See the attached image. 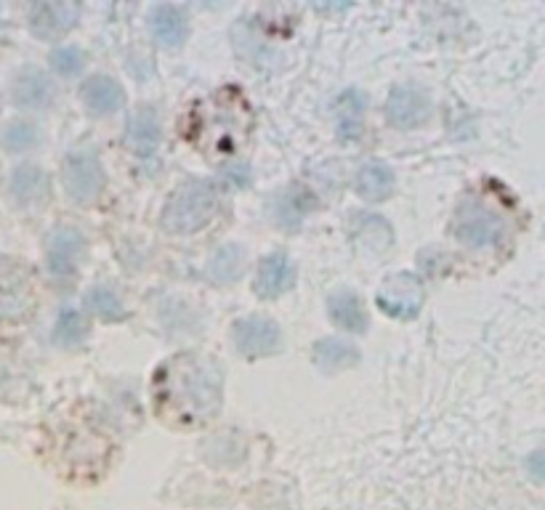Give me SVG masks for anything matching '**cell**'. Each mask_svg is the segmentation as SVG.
Returning <instances> with one entry per match:
<instances>
[{"label": "cell", "instance_id": "cell-1", "mask_svg": "<svg viewBox=\"0 0 545 510\" xmlns=\"http://www.w3.org/2000/svg\"><path fill=\"white\" fill-rule=\"evenodd\" d=\"M224 402V372L211 356L176 354L152 378L155 415L171 428H200Z\"/></svg>", "mask_w": 545, "mask_h": 510}, {"label": "cell", "instance_id": "cell-2", "mask_svg": "<svg viewBox=\"0 0 545 510\" xmlns=\"http://www.w3.org/2000/svg\"><path fill=\"white\" fill-rule=\"evenodd\" d=\"M51 449L54 463L67 479L96 481L102 479L115 444L88 407H72L70 415L51 425Z\"/></svg>", "mask_w": 545, "mask_h": 510}, {"label": "cell", "instance_id": "cell-3", "mask_svg": "<svg viewBox=\"0 0 545 510\" xmlns=\"http://www.w3.org/2000/svg\"><path fill=\"white\" fill-rule=\"evenodd\" d=\"M250 109L248 101L237 91H218L213 101L197 104L187 120V139L200 149H213L218 155L232 152L240 144L242 133L248 131Z\"/></svg>", "mask_w": 545, "mask_h": 510}, {"label": "cell", "instance_id": "cell-4", "mask_svg": "<svg viewBox=\"0 0 545 510\" xmlns=\"http://www.w3.org/2000/svg\"><path fill=\"white\" fill-rule=\"evenodd\" d=\"M216 189L205 181L179 186L163 210L160 224L168 234H192L216 216Z\"/></svg>", "mask_w": 545, "mask_h": 510}, {"label": "cell", "instance_id": "cell-5", "mask_svg": "<svg viewBox=\"0 0 545 510\" xmlns=\"http://www.w3.org/2000/svg\"><path fill=\"white\" fill-rule=\"evenodd\" d=\"M452 232L460 242H466L468 248H492L506 234V218L490 200L471 194L458 205Z\"/></svg>", "mask_w": 545, "mask_h": 510}, {"label": "cell", "instance_id": "cell-6", "mask_svg": "<svg viewBox=\"0 0 545 510\" xmlns=\"http://www.w3.org/2000/svg\"><path fill=\"white\" fill-rule=\"evenodd\" d=\"M38 306V287L30 269L14 258H0V325H19Z\"/></svg>", "mask_w": 545, "mask_h": 510}, {"label": "cell", "instance_id": "cell-7", "mask_svg": "<svg viewBox=\"0 0 545 510\" xmlns=\"http://www.w3.org/2000/svg\"><path fill=\"white\" fill-rule=\"evenodd\" d=\"M64 189L75 202H94L104 189V168L94 149H78L64 163Z\"/></svg>", "mask_w": 545, "mask_h": 510}, {"label": "cell", "instance_id": "cell-8", "mask_svg": "<svg viewBox=\"0 0 545 510\" xmlns=\"http://www.w3.org/2000/svg\"><path fill=\"white\" fill-rule=\"evenodd\" d=\"M378 306L394 319L418 317L423 306V285L407 271L391 274L378 290Z\"/></svg>", "mask_w": 545, "mask_h": 510}, {"label": "cell", "instance_id": "cell-9", "mask_svg": "<svg viewBox=\"0 0 545 510\" xmlns=\"http://www.w3.org/2000/svg\"><path fill=\"white\" fill-rule=\"evenodd\" d=\"M232 338L234 346L240 351L242 356H248V359H261V356L274 354L277 348H280V327L274 325L272 319L266 317H242L234 322L232 327Z\"/></svg>", "mask_w": 545, "mask_h": 510}, {"label": "cell", "instance_id": "cell-10", "mask_svg": "<svg viewBox=\"0 0 545 510\" xmlns=\"http://www.w3.org/2000/svg\"><path fill=\"white\" fill-rule=\"evenodd\" d=\"M86 250L88 242L83 232L72 229V226H62L48 240V266H51L56 277L70 279L75 269L83 263V258H86Z\"/></svg>", "mask_w": 545, "mask_h": 510}, {"label": "cell", "instance_id": "cell-11", "mask_svg": "<svg viewBox=\"0 0 545 510\" xmlns=\"http://www.w3.org/2000/svg\"><path fill=\"white\" fill-rule=\"evenodd\" d=\"M80 6L72 0H59V3H35L30 8V30L40 40H56L78 24Z\"/></svg>", "mask_w": 545, "mask_h": 510}, {"label": "cell", "instance_id": "cell-12", "mask_svg": "<svg viewBox=\"0 0 545 510\" xmlns=\"http://www.w3.org/2000/svg\"><path fill=\"white\" fill-rule=\"evenodd\" d=\"M429 109V96L415 85H399V88L391 91L389 101H386V117L397 128H415L429 117Z\"/></svg>", "mask_w": 545, "mask_h": 510}, {"label": "cell", "instance_id": "cell-13", "mask_svg": "<svg viewBox=\"0 0 545 510\" xmlns=\"http://www.w3.org/2000/svg\"><path fill=\"white\" fill-rule=\"evenodd\" d=\"M296 282V269H293V263L285 253H272L266 255L264 261L258 263L256 271V293L261 298H277L282 295L288 287H293Z\"/></svg>", "mask_w": 545, "mask_h": 510}, {"label": "cell", "instance_id": "cell-14", "mask_svg": "<svg viewBox=\"0 0 545 510\" xmlns=\"http://www.w3.org/2000/svg\"><path fill=\"white\" fill-rule=\"evenodd\" d=\"M149 32L165 48H176L187 38V16L173 3H157L149 11Z\"/></svg>", "mask_w": 545, "mask_h": 510}, {"label": "cell", "instance_id": "cell-15", "mask_svg": "<svg viewBox=\"0 0 545 510\" xmlns=\"http://www.w3.org/2000/svg\"><path fill=\"white\" fill-rule=\"evenodd\" d=\"M14 104L22 109H46L54 101V85L40 70H22L11 85Z\"/></svg>", "mask_w": 545, "mask_h": 510}, {"label": "cell", "instance_id": "cell-16", "mask_svg": "<svg viewBox=\"0 0 545 510\" xmlns=\"http://www.w3.org/2000/svg\"><path fill=\"white\" fill-rule=\"evenodd\" d=\"M80 99L88 107V112H94V115H112L125 101V93L120 88V83H115L107 75H94V78H88L83 83V88H80Z\"/></svg>", "mask_w": 545, "mask_h": 510}, {"label": "cell", "instance_id": "cell-17", "mask_svg": "<svg viewBox=\"0 0 545 510\" xmlns=\"http://www.w3.org/2000/svg\"><path fill=\"white\" fill-rule=\"evenodd\" d=\"M314 208V197L306 192L304 186H288L272 200L274 221L285 229H296L306 218V213Z\"/></svg>", "mask_w": 545, "mask_h": 510}, {"label": "cell", "instance_id": "cell-18", "mask_svg": "<svg viewBox=\"0 0 545 510\" xmlns=\"http://www.w3.org/2000/svg\"><path fill=\"white\" fill-rule=\"evenodd\" d=\"M359 362V348L346 338H322L314 343V364L322 372L349 370Z\"/></svg>", "mask_w": 545, "mask_h": 510}, {"label": "cell", "instance_id": "cell-19", "mask_svg": "<svg viewBox=\"0 0 545 510\" xmlns=\"http://www.w3.org/2000/svg\"><path fill=\"white\" fill-rule=\"evenodd\" d=\"M327 311H330V319L335 325L349 330V333H365L367 330V314L362 309V301L351 290H335L327 298Z\"/></svg>", "mask_w": 545, "mask_h": 510}, {"label": "cell", "instance_id": "cell-20", "mask_svg": "<svg viewBox=\"0 0 545 510\" xmlns=\"http://www.w3.org/2000/svg\"><path fill=\"white\" fill-rule=\"evenodd\" d=\"M11 192L22 205H38L48 197V176L40 165H19L11 178Z\"/></svg>", "mask_w": 545, "mask_h": 510}, {"label": "cell", "instance_id": "cell-21", "mask_svg": "<svg viewBox=\"0 0 545 510\" xmlns=\"http://www.w3.org/2000/svg\"><path fill=\"white\" fill-rule=\"evenodd\" d=\"M128 141L131 147L141 155H152L160 144V120L152 107L139 109L136 115L128 120Z\"/></svg>", "mask_w": 545, "mask_h": 510}, {"label": "cell", "instance_id": "cell-22", "mask_svg": "<svg viewBox=\"0 0 545 510\" xmlns=\"http://www.w3.org/2000/svg\"><path fill=\"white\" fill-rule=\"evenodd\" d=\"M394 189V170L386 163H367L357 173V192L367 202L386 200Z\"/></svg>", "mask_w": 545, "mask_h": 510}, {"label": "cell", "instance_id": "cell-23", "mask_svg": "<svg viewBox=\"0 0 545 510\" xmlns=\"http://www.w3.org/2000/svg\"><path fill=\"white\" fill-rule=\"evenodd\" d=\"M362 115H365V99L359 91H346L335 104V120H338V133L343 139L357 136L362 128Z\"/></svg>", "mask_w": 545, "mask_h": 510}, {"label": "cell", "instance_id": "cell-24", "mask_svg": "<svg viewBox=\"0 0 545 510\" xmlns=\"http://www.w3.org/2000/svg\"><path fill=\"white\" fill-rule=\"evenodd\" d=\"M245 271V250L240 245H224L211 258V277L216 282H237Z\"/></svg>", "mask_w": 545, "mask_h": 510}, {"label": "cell", "instance_id": "cell-25", "mask_svg": "<svg viewBox=\"0 0 545 510\" xmlns=\"http://www.w3.org/2000/svg\"><path fill=\"white\" fill-rule=\"evenodd\" d=\"M86 335H88V322L80 311L64 309L62 314H59L56 327H54V340L59 343V346L64 348L78 346V343L86 340Z\"/></svg>", "mask_w": 545, "mask_h": 510}, {"label": "cell", "instance_id": "cell-26", "mask_svg": "<svg viewBox=\"0 0 545 510\" xmlns=\"http://www.w3.org/2000/svg\"><path fill=\"white\" fill-rule=\"evenodd\" d=\"M86 303L88 309L94 311L99 319H104V322H120V319H125L123 301L109 287H91L86 295Z\"/></svg>", "mask_w": 545, "mask_h": 510}, {"label": "cell", "instance_id": "cell-27", "mask_svg": "<svg viewBox=\"0 0 545 510\" xmlns=\"http://www.w3.org/2000/svg\"><path fill=\"white\" fill-rule=\"evenodd\" d=\"M40 139L38 128L32 123H11L3 133V147L8 152H24V149L35 147Z\"/></svg>", "mask_w": 545, "mask_h": 510}, {"label": "cell", "instance_id": "cell-28", "mask_svg": "<svg viewBox=\"0 0 545 510\" xmlns=\"http://www.w3.org/2000/svg\"><path fill=\"white\" fill-rule=\"evenodd\" d=\"M51 64H54V70L59 72V75H64V78H72V75H78V72L83 70V64H86V54H83V51L75 46L59 48V51H54V54H51Z\"/></svg>", "mask_w": 545, "mask_h": 510}]
</instances>
